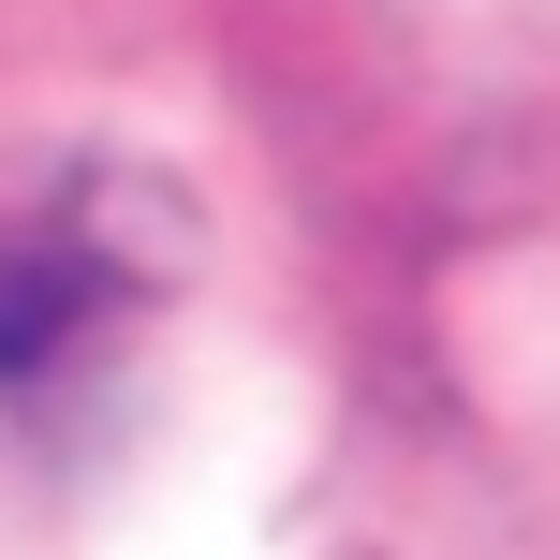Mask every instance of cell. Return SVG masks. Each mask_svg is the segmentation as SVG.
Masks as SVG:
<instances>
[{
	"label": "cell",
	"instance_id": "1",
	"mask_svg": "<svg viewBox=\"0 0 560 560\" xmlns=\"http://www.w3.org/2000/svg\"><path fill=\"white\" fill-rule=\"evenodd\" d=\"M104 295H118V252L74 222V207H30V222H0V369H45Z\"/></svg>",
	"mask_w": 560,
	"mask_h": 560
}]
</instances>
